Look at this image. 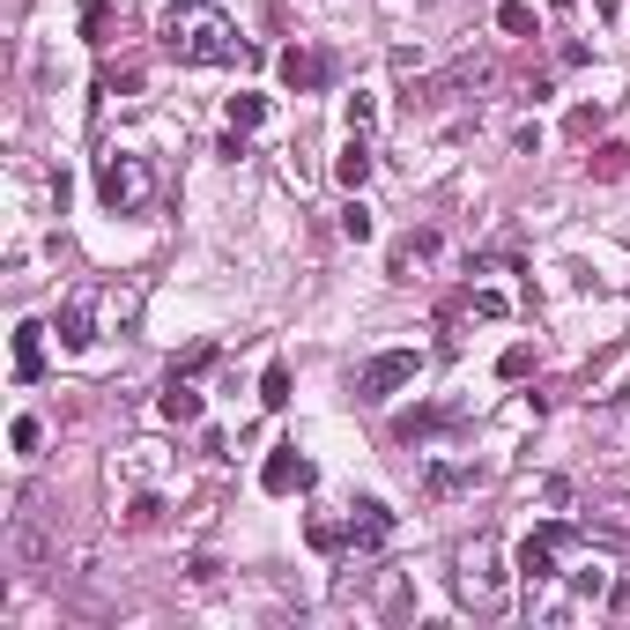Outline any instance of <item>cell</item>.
<instances>
[{"label": "cell", "instance_id": "277c9868", "mask_svg": "<svg viewBox=\"0 0 630 630\" xmlns=\"http://www.w3.org/2000/svg\"><path fill=\"white\" fill-rule=\"evenodd\" d=\"M97 304H104V290H97V282H75V290L60 297V312H52L60 349H75V356H83L89 341H97Z\"/></svg>", "mask_w": 630, "mask_h": 630}, {"label": "cell", "instance_id": "5bb4252c", "mask_svg": "<svg viewBox=\"0 0 630 630\" xmlns=\"http://www.w3.org/2000/svg\"><path fill=\"white\" fill-rule=\"evenodd\" d=\"M156 408H164V423H201V393H193V378L171 371V386L156 393Z\"/></svg>", "mask_w": 630, "mask_h": 630}, {"label": "cell", "instance_id": "83f0119b", "mask_svg": "<svg viewBox=\"0 0 630 630\" xmlns=\"http://www.w3.org/2000/svg\"><path fill=\"white\" fill-rule=\"evenodd\" d=\"M623 156H630V149H616V141H608V149H601V156H593V171H601V178H623Z\"/></svg>", "mask_w": 630, "mask_h": 630}, {"label": "cell", "instance_id": "52a82bcc", "mask_svg": "<svg viewBox=\"0 0 630 630\" xmlns=\"http://www.w3.org/2000/svg\"><path fill=\"white\" fill-rule=\"evenodd\" d=\"M312 482H319V467L304 461L297 445H275L267 467H260V490H267V497H297V490H312Z\"/></svg>", "mask_w": 630, "mask_h": 630}, {"label": "cell", "instance_id": "3957f363", "mask_svg": "<svg viewBox=\"0 0 630 630\" xmlns=\"http://www.w3.org/2000/svg\"><path fill=\"white\" fill-rule=\"evenodd\" d=\"M97 201L112 215H141L156 201V164H149L141 149H104V156H97Z\"/></svg>", "mask_w": 630, "mask_h": 630}, {"label": "cell", "instance_id": "1f68e13d", "mask_svg": "<svg viewBox=\"0 0 630 630\" xmlns=\"http://www.w3.org/2000/svg\"><path fill=\"white\" fill-rule=\"evenodd\" d=\"M549 8H579V0H549Z\"/></svg>", "mask_w": 630, "mask_h": 630}, {"label": "cell", "instance_id": "d6986e66", "mask_svg": "<svg viewBox=\"0 0 630 630\" xmlns=\"http://www.w3.org/2000/svg\"><path fill=\"white\" fill-rule=\"evenodd\" d=\"M260 401H267V408H290V371H282V364L260 371Z\"/></svg>", "mask_w": 630, "mask_h": 630}, {"label": "cell", "instance_id": "8992f818", "mask_svg": "<svg viewBox=\"0 0 630 630\" xmlns=\"http://www.w3.org/2000/svg\"><path fill=\"white\" fill-rule=\"evenodd\" d=\"M341 534H349L356 556H378V549L393 542V512H386L378 497H356V504H349V519H341Z\"/></svg>", "mask_w": 630, "mask_h": 630}, {"label": "cell", "instance_id": "d4e9b609", "mask_svg": "<svg viewBox=\"0 0 630 630\" xmlns=\"http://www.w3.org/2000/svg\"><path fill=\"white\" fill-rule=\"evenodd\" d=\"M371 126H378V104L356 89V97H349V134H371Z\"/></svg>", "mask_w": 630, "mask_h": 630}, {"label": "cell", "instance_id": "484cf974", "mask_svg": "<svg viewBox=\"0 0 630 630\" xmlns=\"http://www.w3.org/2000/svg\"><path fill=\"white\" fill-rule=\"evenodd\" d=\"M534 497H542L549 512H564V504H571V482H564V475H542V482H534Z\"/></svg>", "mask_w": 630, "mask_h": 630}, {"label": "cell", "instance_id": "ba28073f", "mask_svg": "<svg viewBox=\"0 0 630 630\" xmlns=\"http://www.w3.org/2000/svg\"><path fill=\"white\" fill-rule=\"evenodd\" d=\"M475 482H482V467L475 461H430L423 467V497H461V490H475Z\"/></svg>", "mask_w": 630, "mask_h": 630}, {"label": "cell", "instance_id": "2e32d148", "mask_svg": "<svg viewBox=\"0 0 630 630\" xmlns=\"http://www.w3.org/2000/svg\"><path fill=\"white\" fill-rule=\"evenodd\" d=\"M587 534H616V542H630V497H608L587 519Z\"/></svg>", "mask_w": 630, "mask_h": 630}, {"label": "cell", "instance_id": "6da1fadb", "mask_svg": "<svg viewBox=\"0 0 630 630\" xmlns=\"http://www.w3.org/2000/svg\"><path fill=\"white\" fill-rule=\"evenodd\" d=\"M164 52L178 67H230V60H245V38L215 15L209 0H178L164 15Z\"/></svg>", "mask_w": 630, "mask_h": 630}, {"label": "cell", "instance_id": "4dcf8cb0", "mask_svg": "<svg viewBox=\"0 0 630 630\" xmlns=\"http://www.w3.org/2000/svg\"><path fill=\"white\" fill-rule=\"evenodd\" d=\"M608 401H616V408H630V386H616V393H608Z\"/></svg>", "mask_w": 630, "mask_h": 630}, {"label": "cell", "instance_id": "9a60e30c", "mask_svg": "<svg viewBox=\"0 0 630 630\" xmlns=\"http://www.w3.org/2000/svg\"><path fill=\"white\" fill-rule=\"evenodd\" d=\"M15 378L23 386L45 378V327H15Z\"/></svg>", "mask_w": 630, "mask_h": 630}, {"label": "cell", "instance_id": "5b68a950", "mask_svg": "<svg viewBox=\"0 0 630 630\" xmlns=\"http://www.w3.org/2000/svg\"><path fill=\"white\" fill-rule=\"evenodd\" d=\"M416 371H423L416 349H378L371 364L356 371V401H393V393H401V386H408Z\"/></svg>", "mask_w": 630, "mask_h": 630}, {"label": "cell", "instance_id": "f546056e", "mask_svg": "<svg viewBox=\"0 0 630 630\" xmlns=\"http://www.w3.org/2000/svg\"><path fill=\"white\" fill-rule=\"evenodd\" d=\"M593 126H601V104H579V112H571V134H579V141H587Z\"/></svg>", "mask_w": 630, "mask_h": 630}, {"label": "cell", "instance_id": "e0dca14e", "mask_svg": "<svg viewBox=\"0 0 630 630\" xmlns=\"http://www.w3.org/2000/svg\"><path fill=\"white\" fill-rule=\"evenodd\" d=\"M267 126V97H230V134H252Z\"/></svg>", "mask_w": 630, "mask_h": 630}, {"label": "cell", "instance_id": "7a4b0ae2", "mask_svg": "<svg viewBox=\"0 0 630 630\" xmlns=\"http://www.w3.org/2000/svg\"><path fill=\"white\" fill-rule=\"evenodd\" d=\"M504 587H512V571H504L497 534H475V542L453 549V593H461L475 616H497V608H504Z\"/></svg>", "mask_w": 630, "mask_h": 630}, {"label": "cell", "instance_id": "9c48e42d", "mask_svg": "<svg viewBox=\"0 0 630 630\" xmlns=\"http://www.w3.org/2000/svg\"><path fill=\"white\" fill-rule=\"evenodd\" d=\"M438 252H445V238H438V230H408V238L393 245V282H416Z\"/></svg>", "mask_w": 630, "mask_h": 630}, {"label": "cell", "instance_id": "30bf717a", "mask_svg": "<svg viewBox=\"0 0 630 630\" xmlns=\"http://www.w3.org/2000/svg\"><path fill=\"white\" fill-rule=\"evenodd\" d=\"M327 75H335L327 52H312V45H290V52H282V83H290L297 97H304V89H327Z\"/></svg>", "mask_w": 630, "mask_h": 630}, {"label": "cell", "instance_id": "8fae6325", "mask_svg": "<svg viewBox=\"0 0 630 630\" xmlns=\"http://www.w3.org/2000/svg\"><path fill=\"white\" fill-rule=\"evenodd\" d=\"M335 178L349 186V193H356V186L371 178V134H349V141H341V156H335Z\"/></svg>", "mask_w": 630, "mask_h": 630}, {"label": "cell", "instance_id": "ffe728a7", "mask_svg": "<svg viewBox=\"0 0 630 630\" xmlns=\"http://www.w3.org/2000/svg\"><path fill=\"white\" fill-rule=\"evenodd\" d=\"M497 30L527 38V30H534V8H527V0H504V8H497Z\"/></svg>", "mask_w": 630, "mask_h": 630}, {"label": "cell", "instance_id": "cb8c5ba5", "mask_svg": "<svg viewBox=\"0 0 630 630\" xmlns=\"http://www.w3.org/2000/svg\"><path fill=\"white\" fill-rule=\"evenodd\" d=\"M8 438H15V453H38V445H45V423L38 416H15V430H8Z\"/></svg>", "mask_w": 630, "mask_h": 630}, {"label": "cell", "instance_id": "7c38bea8", "mask_svg": "<svg viewBox=\"0 0 630 630\" xmlns=\"http://www.w3.org/2000/svg\"><path fill=\"white\" fill-rule=\"evenodd\" d=\"M556 556H564V549H549L542 534H527V549H519V579H527V587L542 593L549 579H556Z\"/></svg>", "mask_w": 630, "mask_h": 630}, {"label": "cell", "instance_id": "f1b7e54d", "mask_svg": "<svg viewBox=\"0 0 630 630\" xmlns=\"http://www.w3.org/2000/svg\"><path fill=\"white\" fill-rule=\"evenodd\" d=\"M527 364H534V349H504L497 371H504V378H527Z\"/></svg>", "mask_w": 630, "mask_h": 630}, {"label": "cell", "instance_id": "4316f807", "mask_svg": "<svg viewBox=\"0 0 630 630\" xmlns=\"http://www.w3.org/2000/svg\"><path fill=\"white\" fill-rule=\"evenodd\" d=\"M83 30L104 45V30H112V8H104V0H89V8H83Z\"/></svg>", "mask_w": 630, "mask_h": 630}, {"label": "cell", "instance_id": "4fadbf2b", "mask_svg": "<svg viewBox=\"0 0 630 630\" xmlns=\"http://www.w3.org/2000/svg\"><path fill=\"white\" fill-rule=\"evenodd\" d=\"M497 83V67H490V52H467V60H453V75H445V89H453V97H467V89H475V97H482V89Z\"/></svg>", "mask_w": 630, "mask_h": 630}, {"label": "cell", "instance_id": "ac0fdd59", "mask_svg": "<svg viewBox=\"0 0 630 630\" xmlns=\"http://www.w3.org/2000/svg\"><path fill=\"white\" fill-rule=\"evenodd\" d=\"M571 587H579V601H587V608H601V601H616V579H608L601 564H593V571H579Z\"/></svg>", "mask_w": 630, "mask_h": 630}, {"label": "cell", "instance_id": "7402d4cb", "mask_svg": "<svg viewBox=\"0 0 630 630\" xmlns=\"http://www.w3.org/2000/svg\"><path fill=\"white\" fill-rule=\"evenodd\" d=\"M156 519H164V497H149V490H141V497L126 504V527H134V534H141V527H156Z\"/></svg>", "mask_w": 630, "mask_h": 630}, {"label": "cell", "instance_id": "44dd1931", "mask_svg": "<svg viewBox=\"0 0 630 630\" xmlns=\"http://www.w3.org/2000/svg\"><path fill=\"white\" fill-rule=\"evenodd\" d=\"M341 238H349V245H364V238H371V209H364V201H349V209H341Z\"/></svg>", "mask_w": 630, "mask_h": 630}, {"label": "cell", "instance_id": "603a6c76", "mask_svg": "<svg viewBox=\"0 0 630 630\" xmlns=\"http://www.w3.org/2000/svg\"><path fill=\"white\" fill-rule=\"evenodd\" d=\"M304 534H312V549H327V556H335V549H349V534H341V519H312Z\"/></svg>", "mask_w": 630, "mask_h": 630}]
</instances>
